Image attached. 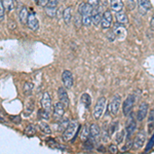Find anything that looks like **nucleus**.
Here are the masks:
<instances>
[{"instance_id": "obj_1", "label": "nucleus", "mask_w": 154, "mask_h": 154, "mask_svg": "<svg viewBox=\"0 0 154 154\" xmlns=\"http://www.w3.org/2000/svg\"><path fill=\"white\" fill-rule=\"evenodd\" d=\"M91 11H93V6L91 4L84 3V2L79 4L78 14L81 16L83 26L88 27L91 25Z\"/></svg>"}, {"instance_id": "obj_2", "label": "nucleus", "mask_w": 154, "mask_h": 154, "mask_svg": "<svg viewBox=\"0 0 154 154\" xmlns=\"http://www.w3.org/2000/svg\"><path fill=\"white\" fill-rule=\"evenodd\" d=\"M77 131H78V122L77 121H72L69 122L65 131H63V140L64 141H70L75 137Z\"/></svg>"}, {"instance_id": "obj_3", "label": "nucleus", "mask_w": 154, "mask_h": 154, "mask_svg": "<svg viewBox=\"0 0 154 154\" xmlns=\"http://www.w3.org/2000/svg\"><path fill=\"white\" fill-rule=\"evenodd\" d=\"M106 104H107V100L106 98H104V97H101V98L98 99V101H97L95 107H94V117L97 120H99L102 115L104 114V111H105V108H106Z\"/></svg>"}, {"instance_id": "obj_4", "label": "nucleus", "mask_w": 154, "mask_h": 154, "mask_svg": "<svg viewBox=\"0 0 154 154\" xmlns=\"http://www.w3.org/2000/svg\"><path fill=\"white\" fill-rule=\"evenodd\" d=\"M134 104H135V96H134V95H128V98L125 99V102H123V104H122L123 115H125V116L130 115L131 110H133Z\"/></svg>"}, {"instance_id": "obj_5", "label": "nucleus", "mask_w": 154, "mask_h": 154, "mask_svg": "<svg viewBox=\"0 0 154 154\" xmlns=\"http://www.w3.org/2000/svg\"><path fill=\"white\" fill-rule=\"evenodd\" d=\"M120 105H121V98H120V96L116 95L113 98V100L110 102V104H109V107H108L109 112L112 114L113 116H115L116 114L118 113Z\"/></svg>"}, {"instance_id": "obj_6", "label": "nucleus", "mask_w": 154, "mask_h": 154, "mask_svg": "<svg viewBox=\"0 0 154 154\" xmlns=\"http://www.w3.org/2000/svg\"><path fill=\"white\" fill-rule=\"evenodd\" d=\"M112 33L114 34L115 38L125 39L126 37V28L123 26V24H120V23H118V22H117V23L113 26Z\"/></svg>"}, {"instance_id": "obj_7", "label": "nucleus", "mask_w": 154, "mask_h": 154, "mask_svg": "<svg viewBox=\"0 0 154 154\" xmlns=\"http://www.w3.org/2000/svg\"><path fill=\"white\" fill-rule=\"evenodd\" d=\"M65 114V106L63 103L58 102L54 105V111H53V117L56 121L60 120Z\"/></svg>"}, {"instance_id": "obj_8", "label": "nucleus", "mask_w": 154, "mask_h": 154, "mask_svg": "<svg viewBox=\"0 0 154 154\" xmlns=\"http://www.w3.org/2000/svg\"><path fill=\"white\" fill-rule=\"evenodd\" d=\"M62 81L64 83V88H72L74 80H73V75H72V73L69 70H65L62 73Z\"/></svg>"}, {"instance_id": "obj_9", "label": "nucleus", "mask_w": 154, "mask_h": 154, "mask_svg": "<svg viewBox=\"0 0 154 154\" xmlns=\"http://www.w3.org/2000/svg\"><path fill=\"white\" fill-rule=\"evenodd\" d=\"M27 26L30 30H33V31H36L39 28V22L38 19H37L36 14L34 12H30L28 16V20H27Z\"/></svg>"}, {"instance_id": "obj_10", "label": "nucleus", "mask_w": 154, "mask_h": 154, "mask_svg": "<svg viewBox=\"0 0 154 154\" xmlns=\"http://www.w3.org/2000/svg\"><path fill=\"white\" fill-rule=\"evenodd\" d=\"M112 25V14L110 11H107L104 12L102 16V21H101V26L103 29H109Z\"/></svg>"}, {"instance_id": "obj_11", "label": "nucleus", "mask_w": 154, "mask_h": 154, "mask_svg": "<svg viewBox=\"0 0 154 154\" xmlns=\"http://www.w3.org/2000/svg\"><path fill=\"white\" fill-rule=\"evenodd\" d=\"M40 103H41V107L44 110H48L51 112V108H53V104H51V97L49 95V93L45 91V93L42 95Z\"/></svg>"}, {"instance_id": "obj_12", "label": "nucleus", "mask_w": 154, "mask_h": 154, "mask_svg": "<svg viewBox=\"0 0 154 154\" xmlns=\"http://www.w3.org/2000/svg\"><path fill=\"white\" fill-rule=\"evenodd\" d=\"M145 141H146V135H145V133H143V131L139 133L138 135L136 136L135 141H134V143H133L134 148H135L136 150H139V149L143 148L144 144H145Z\"/></svg>"}, {"instance_id": "obj_13", "label": "nucleus", "mask_w": 154, "mask_h": 154, "mask_svg": "<svg viewBox=\"0 0 154 154\" xmlns=\"http://www.w3.org/2000/svg\"><path fill=\"white\" fill-rule=\"evenodd\" d=\"M100 137H101V131L99 125H96V123L91 125V126H89V138L93 139L95 142H98Z\"/></svg>"}, {"instance_id": "obj_14", "label": "nucleus", "mask_w": 154, "mask_h": 154, "mask_svg": "<svg viewBox=\"0 0 154 154\" xmlns=\"http://www.w3.org/2000/svg\"><path fill=\"white\" fill-rule=\"evenodd\" d=\"M136 128H137V123L133 117V115H131L128 119V122H126V126H125L126 138H130V137L133 135V133L135 131Z\"/></svg>"}, {"instance_id": "obj_15", "label": "nucleus", "mask_w": 154, "mask_h": 154, "mask_svg": "<svg viewBox=\"0 0 154 154\" xmlns=\"http://www.w3.org/2000/svg\"><path fill=\"white\" fill-rule=\"evenodd\" d=\"M58 97H59V100L61 103L64 104L65 107H68L69 106V97H68V93H67L66 88H59L58 89Z\"/></svg>"}, {"instance_id": "obj_16", "label": "nucleus", "mask_w": 154, "mask_h": 154, "mask_svg": "<svg viewBox=\"0 0 154 154\" xmlns=\"http://www.w3.org/2000/svg\"><path fill=\"white\" fill-rule=\"evenodd\" d=\"M102 21V14L101 9L98 7H93V11H91V23L95 26H99L101 24Z\"/></svg>"}, {"instance_id": "obj_17", "label": "nucleus", "mask_w": 154, "mask_h": 154, "mask_svg": "<svg viewBox=\"0 0 154 154\" xmlns=\"http://www.w3.org/2000/svg\"><path fill=\"white\" fill-rule=\"evenodd\" d=\"M147 113H148V105L147 103H142L139 107V110H138V113H137V120L138 121H142L144 120V118L147 116Z\"/></svg>"}, {"instance_id": "obj_18", "label": "nucleus", "mask_w": 154, "mask_h": 154, "mask_svg": "<svg viewBox=\"0 0 154 154\" xmlns=\"http://www.w3.org/2000/svg\"><path fill=\"white\" fill-rule=\"evenodd\" d=\"M34 107H35V102H34L33 99H29V101L26 103L24 108V115L25 116H29L31 115V113L33 112Z\"/></svg>"}, {"instance_id": "obj_19", "label": "nucleus", "mask_w": 154, "mask_h": 154, "mask_svg": "<svg viewBox=\"0 0 154 154\" xmlns=\"http://www.w3.org/2000/svg\"><path fill=\"white\" fill-rule=\"evenodd\" d=\"M110 6L113 11H115V12L120 11L123 9V2H122V0H111Z\"/></svg>"}, {"instance_id": "obj_20", "label": "nucleus", "mask_w": 154, "mask_h": 154, "mask_svg": "<svg viewBox=\"0 0 154 154\" xmlns=\"http://www.w3.org/2000/svg\"><path fill=\"white\" fill-rule=\"evenodd\" d=\"M138 4L139 7L141 9H143L144 11H150L152 8V4H151L150 0H138Z\"/></svg>"}, {"instance_id": "obj_21", "label": "nucleus", "mask_w": 154, "mask_h": 154, "mask_svg": "<svg viewBox=\"0 0 154 154\" xmlns=\"http://www.w3.org/2000/svg\"><path fill=\"white\" fill-rule=\"evenodd\" d=\"M116 19H117V22L120 24H128V16L123 12L122 11H117L116 12Z\"/></svg>"}, {"instance_id": "obj_22", "label": "nucleus", "mask_w": 154, "mask_h": 154, "mask_svg": "<svg viewBox=\"0 0 154 154\" xmlns=\"http://www.w3.org/2000/svg\"><path fill=\"white\" fill-rule=\"evenodd\" d=\"M28 16H29L28 9H27L26 7H23V8H22V11H20V14H19V19H20V21H21L22 24H27Z\"/></svg>"}, {"instance_id": "obj_23", "label": "nucleus", "mask_w": 154, "mask_h": 154, "mask_svg": "<svg viewBox=\"0 0 154 154\" xmlns=\"http://www.w3.org/2000/svg\"><path fill=\"white\" fill-rule=\"evenodd\" d=\"M63 18L66 24H69L71 22V19H72V7L71 6H68L65 11H64Z\"/></svg>"}, {"instance_id": "obj_24", "label": "nucleus", "mask_w": 154, "mask_h": 154, "mask_svg": "<svg viewBox=\"0 0 154 154\" xmlns=\"http://www.w3.org/2000/svg\"><path fill=\"white\" fill-rule=\"evenodd\" d=\"M81 103L83 104L84 107L85 108H89L91 107V96L88 95V94H83L82 96H81Z\"/></svg>"}, {"instance_id": "obj_25", "label": "nucleus", "mask_w": 154, "mask_h": 154, "mask_svg": "<svg viewBox=\"0 0 154 154\" xmlns=\"http://www.w3.org/2000/svg\"><path fill=\"white\" fill-rule=\"evenodd\" d=\"M33 89H34V84L31 82H26L23 86V91L26 96H31Z\"/></svg>"}, {"instance_id": "obj_26", "label": "nucleus", "mask_w": 154, "mask_h": 154, "mask_svg": "<svg viewBox=\"0 0 154 154\" xmlns=\"http://www.w3.org/2000/svg\"><path fill=\"white\" fill-rule=\"evenodd\" d=\"M38 126H39V128H40V131H42V133L45 134V135H51V126L48 125V123L39 122Z\"/></svg>"}, {"instance_id": "obj_27", "label": "nucleus", "mask_w": 154, "mask_h": 154, "mask_svg": "<svg viewBox=\"0 0 154 154\" xmlns=\"http://www.w3.org/2000/svg\"><path fill=\"white\" fill-rule=\"evenodd\" d=\"M25 135L27 137H33L34 135L36 134V128H35V125H28L27 128H25Z\"/></svg>"}, {"instance_id": "obj_28", "label": "nucleus", "mask_w": 154, "mask_h": 154, "mask_svg": "<svg viewBox=\"0 0 154 154\" xmlns=\"http://www.w3.org/2000/svg\"><path fill=\"white\" fill-rule=\"evenodd\" d=\"M68 125H69L68 119H62L61 118L60 120H58V128H57V131H64Z\"/></svg>"}, {"instance_id": "obj_29", "label": "nucleus", "mask_w": 154, "mask_h": 154, "mask_svg": "<svg viewBox=\"0 0 154 154\" xmlns=\"http://www.w3.org/2000/svg\"><path fill=\"white\" fill-rule=\"evenodd\" d=\"M88 138H89V126L84 125L80 131V139L84 142V141H86Z\"/></svg>"}, {"instance_id": "obj_30", "label": "nucleus", "mask_w": 154, "mask_h": 154, "mask_svg": "<svg viewBox=\"0 0 154 154\" xmlns=\"http://www.w3.org/2000/svg\"><path fill=\"white\" fill-rule=\"evenodd\" d=\"M2 4L4 6V9L6 11H11L14 8V0H1Z\"/></svg>"}, {"instance_id": "obj_31", "label": "nucleus", "mask_w": 154, "mask_h": 154, "mask_svg": "<svg viewBox=\"0 0 154 154\" xmlns=\"http://www.w3.org/2000/svg\"><path fill=\"white\" fill-rule=\"evenodd\" d=\"M44 11H45V14H48L49 18H54L57 14V7H44Z\"/></svg>"}, {"instance_id": "obj_32", "label": "nucleus", "mask_w": 154, "mask_h": 154, "mask_svg": "<svg viewBox=\"0 0 154 154\" xmlns=\"http://www.w3.org/2000/svg\"><path fill=\"white\" fill-rule=\"evenodd\" d=\"M49 116H51L49 115V111L44 110L43 108L38 111V117L41 118L42 120H48V119H49Z\"/></svg>"}, {"instance_id": "obj_33", "label": "nucleus", "mask_w": 154, "mask_h": 154, "mask_svg": "<svg viewBox=\"0 0 154 154\" xmlns=\"http://www.w3.org/2000/svg\"><path fill=\"white\" fill-rule=\"evenodd\" d=\"M8 119L12 123H14V125H20V123L22 122V118H21V116H19V115H9Z\"/></svg>"}, {"instance_id": "obj_34", "label": "nucleus", "mask_w": 154, "mask_h": 154, "mask_svg": "<svg viewBox=\"0 0 154 154\" xmlns=\"http://www.w3.org/2000/svg\"><path fill=\"white\" fill-rule=\"evenodd\" d=\"M125 131H120L118 134H116V136H115L116 143H117V144H120L121 142H122L123 139H125Z\"/></svg>"}, {"instance_id": "obj_35", "label": "nucleus", "mask_w": 154, "mask_h": 154, "mask_svg": "<svg viewBox=\"0 0 154 154\" xmlns=\"http://www.w3.org/2000/svg\"><path fill=\"white\" fill-rule=\"evenodd\" d=\"M137 2H138V0H128V8L130 9H135V7L137 5Z\"/></svg>"}, {"instance_id": "obj_36", "label": "nucleus", "mask_w": 154, "mask_h": 154, "mask_svg": "<svg viewBox=\"0 0 154 154\" xmlns=\"http://www.w3.org/2000/svg\"><path fill=\"white\" fill-rule=\"evenodd\" d=\"M4 12H5V9H4V6L2 4V1L0 0V21L4 20Z\"/></svg>"}, {"instance_id": "obj_37", "label": "nucleus", "mask_w": 154, "mask_h": 154, "mask_svg": "<svg viewBox=\"0 0 154 154\" xmlns=\"http://www.w3.org/2000/svg\"><path fill=\"white\" fill-rule=\"evenodd\" d=\"M45 6L48 7H58V0H48V4ZM44 6V7H45Z\"/></svg>"}, {"instance_id": "obj_38", "label": "nucleus", "mask_w": 154, "mask_h": 154, "mask_svg": "<svg viewBox=\"0 0 154 154\" xmlns=\"http://www.w3.org/2000/svg\"><path fill=\"white\" fill-rule=\"evenodd\" d=\"M99 2H100V0H88V3L91 4L93 7H96L99 5Z\"/></svg>"}, {"instance_id": "obj_39", "label": "nucleus", "mask_w": 154, "mask_h": 154, "mask_svg": "<svg viewBox=\"0 0 154 154\" xmlns=\"http://www.w3.org/2000/svg\"><path fill=\"white\" fill-rule=\"evenodd\" d=\"M48 0H37L36 1V3L38 4L39 6H45L46 4H48Z\"/></svg>"}, {"instance_id": "obj_40", "label": "nucleus", "mask_w": 154, "mask_h": 154, "mask_svg": "<svg viewBox=\"0 0 154 154\" xmlns=\"http://www.w3.org/2000/svg\"><path fill=\"white\" fill-rule=\"evenodd\" d=\"M109 150H110L111 153H117V147H116V145H110V147H109Z\"/></svg>"}, {"instance_id": "obj_41", "label": "nucleus", "mask_w": 154, "mask_h": 154, "mask_svg": "<svg viewBox=\"0 0 154 154\" xmlns=\"http://www.w3.org/2000/svg\"><path fill=\"white\" fill-rule=\"evenodd\" d=\"M0 122H2V123H6V119L4 118V116H3V114H2L1 110H0Z\"/></svg>"}, {"instance_id": "obj_42", "label": "nucleus", "mask_w": 154, "mask_h": 154, "mask_svg": "<svg viewBox=\"0 0 154 154\" xmlns=\"http://www.w3.org/2000/svg\"><path fill=\"white\" fill-rule=\"evenodd\" d=\"M149 121H154V109L150 112V116H149Z\"/></svg>"}, {"instance_id": "obj_43", "label": "nucleus", "mask_w": 154, "mask_h": 154, "mask_svg": "<svg viewBox=\"0 0 154 154\" xmlns=\"http://www.w3.org/2000/svg\"><path fill=\"white\" fill-rule=\"evenodd\" d=\"M151 25H152V29L154 30V17H153V19H152V23H151Z\"/></svg>"}, {"instance_id": "obj_44", "label": "nucleus", "mask_w": 154, "mask_h": 154, "mask_svg": "<svg viewBox=\"0 0 154 154\" xmlns=\"http://www.w3.org/2000/svg\"><path fill=\"white\" fill-rule=\"evenodd\" d=\"M34 1H37V0H34Z\"/></svg>"}]
</instances>
